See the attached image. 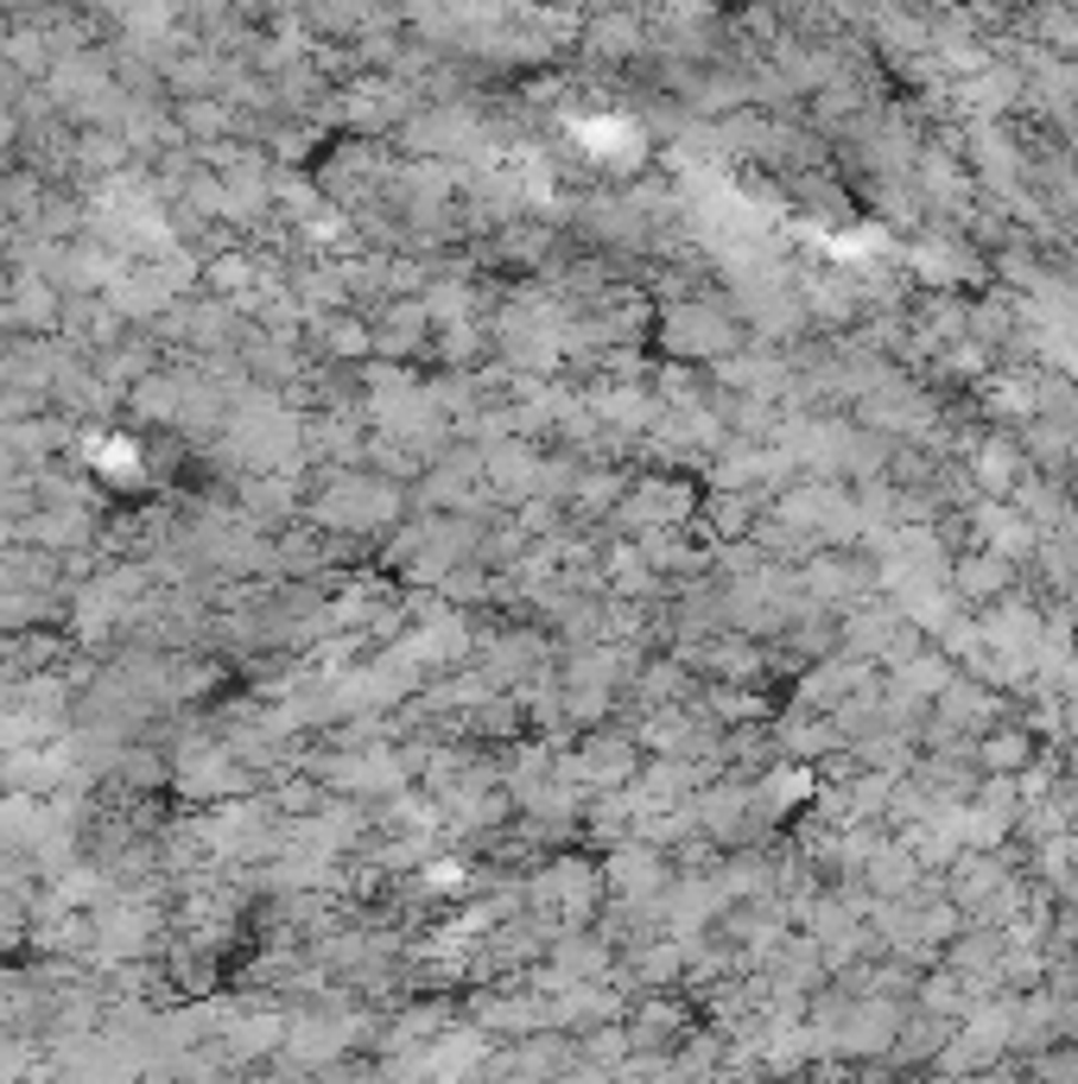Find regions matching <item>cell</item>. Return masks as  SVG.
Returning a JSON list of instances; mask_svg holds the SVG:
<instances>
[{"label":"cell","mask_w":1078,"mask_h":1084,"mask_svg":"<svg viewBox=\"0 0 1078 1084\" xmlns=\"http://www.w3.org/2000/svg\"><path fill=\"white\" fill-rule=\"evenodd\" d=\"M1027 755H1034V736H1022V730H1002V736L983 742V761H990V768H1022Z\"/></svg>","instance_id":"obj_1"}]
</instances>
